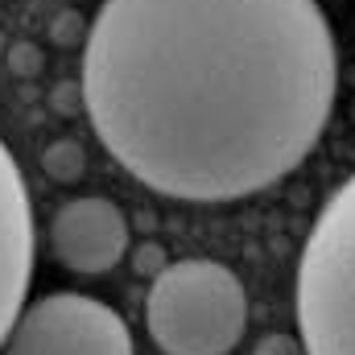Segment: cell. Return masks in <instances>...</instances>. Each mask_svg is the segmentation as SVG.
I'll list each match as a JSON object with an SVG mask.
<instances>
[{
  "label": "cell",
  "mask_w": 355,
  "mask_h": 355,
  "mask_svg": "<svg viewBox=\"0 0 355 355\" xmlns=\"http://www.w3.org/2000/svg\"><path fill=\"white\" fill-rule=\"evenodd\" d=\"M335 91L318 0H103L83 50L95 137L182 202L248 198L297 170Z\"/></svg>",
  "instance_id": "obj_1"
},
{
  "label": "cell",
  "mask_w": 355,
  "mask_h": 355,
  "mask_svg": "<svg viewBox=\"0 0 355 355\" xmlns=\"http://www.w3.org/2000/svg\"><path fill=\"white\" fill-rule=\"evenodd\" d=\"M145 327L166 355H227L248 327L244 281L207 257L166 265L149 285Z\"/></svg>",
  "instance_id": "obj_2"
},
{
  "label": "cell",
  "mask_w": 355,
  "mask_h": 355,
  "mask_svg": "<svg viewBox=\"0 0 355 355\" xmlns=\"http://www.w3.org/2000/svg\"><path fill=\"white\" fill-rule=\"evenodd\" d=\"M297 331L306 355H355V174L331 194L302 248Z\"/></svg>",
  "instance_id": "obj_3"
},
{
  "label": "cell",
  "mask_w": 355,
  "mask_h": 355,
  "mask_svg": "<svg viewBox=\"0 0 355 355\" xmlns=\"http://www.w3.org/2000/svg\"><path fill=\"white\" fill-rule=\"evenodd\" d=\"M4 355H132V335L87 293H46L17 314Z\"/></svg>",
  "instance_id": "obj_4"
},
{
  "label": "cell",
  "mask_w": 355,
  "mask_h": 355,
  "mask_svg": "<svg viewBox=\"0 0 355 355\" xmlns=\"http://www.w3.org/2000/svg\"><path fill=\"white\" fill-rule=\"evenodd\" d=\"M50 252L71 272L99 277L116 268L128 252V219L112 198L83 194L54 211L50 219Z\"/></svg>",
  "instance_id": "obj_5"
},
{
  "label": "cell",
  "mask_w": 355,
  "mask_h": 355,
  "mask_svg": "<svg viewBox=\"0 0 355 355\" xmlns=\"http://www.w3.org/2000/svg\"><path fill=\"white\" fill-rule=\"evenodd\" d=\"M33 277V207L25 178L0 141V347L25 310Z\"/></svg>",
  "instance_id": "obj_6"
},
{
  "label": "cell",
  "mask_w": 355,
  "mask_h": 355,
  "mask_svg": "<svg viewBox=\"0 0 355 355\" xmlns=\"http://www.w3.org/2000/svg\"><path fill=\"white\" fill-rule=\"evenodd\" d=\"M42 166H46V174L54 178V182H75V178L83 174L87 157H83V149H79L75 141H58V145L46 149Z\"/></svg>",
  "instance_id": "obj_7"
},
{
  "label": "cell",
  "mask_w": 355,
  "mask_h": 355,
  "mask_svg": "<svg viewBox=\"0 0 355 355\" xmlns=\"http://www.w3.org/2000/svg\"><path fill=\"white\" fill-rule=\"evenodd\" d=\"M252 355H306V347H302V339H293V335H265Z\"/></svg>",
  "instance_id": "obj_8"
}]
</instances>
